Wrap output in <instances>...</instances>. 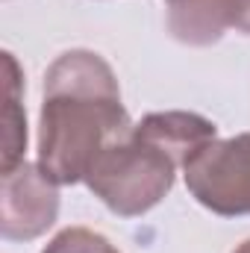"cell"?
Instances as JSON below:
<instances>
[{
    "label": "cell",
    "mask_w": 250,
    "mask_h": 253,
    "mask_svg": "<svg viewBox=\"0 0 250 253\" xmlns=\"http://www.w3.org/2000/svg\"><path fill=\"white\" fill-rule=\"evenodd\" d=\"M115 71L94 50H68L44 74L39 168L56 183H85L97 156L132 132Z\"/></svg>",
    "instance_id": "1"
},
{
    "label": "cell",
    "mask_w": 250,
    "mask_h": 253,
    "mask_svg": "<svg viewBox=\"0 0 250 253\" xmlns=\"http://www.w3.org/2000/svg\"><path fill=\"white\" fill-rule=\"evenodd\" d=\"M177 168H183V162L171 150L132 126L126 138L109 144L97 156L85 186L115 215L135 218L162 203V197L174 189Z\"/></svg>",
    "instance_id": "2"
},
{
    "label": "cell",
    "mask_w": 250,
    "mask_h": 253,
    "mask_svg": "<svg viewBox=\"0 0 250 253\" xmlns=\"http://www.w3.org/2000/svg\"><path fill=\"white\" fill-rule=\"evenodd\" d=\"M191 197L215 215H250V132L212 138L183 165Z\"/></svg>",
    "instance_id": "3"
},
{
    "label": "cell",
    "mask_w": 250,
    "mask_h": 253,
    "mask_svg": "<svg viewBox=\"0 0 250 253\" xmlns=\"http://www.w3.org/2000/svg\"><path fill=\"white\" fill-rule=\"evenodd\" d=\"M59 215L56 183L30 162L0 174V233L9 242L39 239Z\"/></svg>",
    "instance_id": "4"
},
{
    "label": "cell",
    "mask_w": 250,
    "mask_h": 253,
    "mask_svg": "<svg viewBox=\"0 0 250 253\" xmlns=\"http://www.w3.org/2000/svg\"><path fill=\"white\" fill-rule=\"evenodd\" d=\"M168 30L186 44H215L224 36L218 0H168Z\"/></svg>",
    "instance_id": "5"
},
{
    "label": "cell",
    "mask_w": 250,
    "mask_h": 253,
    "mask_svg": "<svg viewBox=\"0 0 250 253\" xmlns=\"http://www.w3.org/2000/svg\"><path fill=\"white\" fill-rule=\"evenodd\" d=\"M3 65H6V115H3V168L0 174L18 168L24 162V147H27V118L18 100L21 91V71L12 53H3Z\"/></svg>",
    "instance_id": "6"
},
{
    "label": "cell",
    "mask_w": 250,
    "mask_h": 253,
    "mask_svg": "<svg viewBox=\"0 0 250 253\" xmlns=\"http://www.w3.org/2000/svg\"><path fill=\"white\" fill-rule=\"evenodd\" d=\"M42 253H121L106 236L88 230V227H68L50 239V245Z\"/></svg>",
    "instance_id": "7"
},
{
    "label": "cell",
    "mask_w": 250,
    "mask_h": 253,
    "mask_svg": "<svg viewBox=\"0 0 250 253\" xmlns=\"http://www.w3.org/2000/svg\"><path fill=\"white\" fill-rule=\"evenodd\" d=\"M218 15L224 27L250 36V0H218Z\"/></svg>",
    "instance_id": "8"
},
{
    "label": "cell",
    "mask_w": 250,
    "mask_h": 253,
    "mask_svg": "<svg viewBox=\"0 0 250 253\" xmlns=\"http://www.w3.org/2000/svg\"><path fill=\"white\" fill-rule=\"evenodd\" d=\"M233 253H250V239L245 242V245H239V248H236Z\"/></svg>",
    "instance_id": "9"
}]
</instances>
